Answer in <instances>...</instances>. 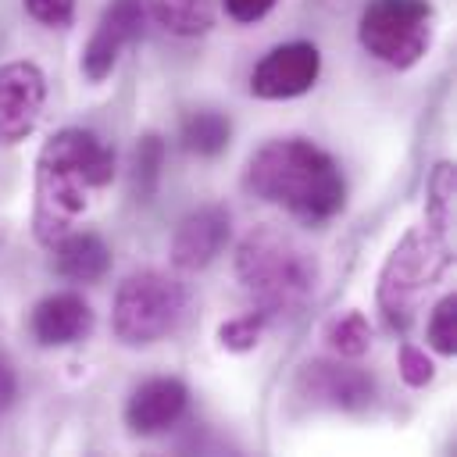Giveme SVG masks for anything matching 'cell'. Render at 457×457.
I'll list each match as a JSON object with an SVG mask.
<instances>
[{
	"instance_id": "cell-11",
	"label": "cell",
	"mask_w": 457,
	"mask_h": 457,
	"mask_svg": "<svg viewBox=\"0 0 457 457\" xmlns=\"http://www.w3.org/2000/svg\"><path fill=\"white\" fill-rule=\"evenodd\" d=\"M228 211L211 204V207H200L193 214H186L171 236V261L175 268H186V271H196V268H207L228 243Z\"/></svg>"
},
{
	"instance_id": "cell-8",
	"label": "cell",
	"mask_w": 457,
	"mask_h": 457,
	"mask_svg": "<svg viewBox=\"0 0 457 457\" xmlns=\"http://www.w3.org/2000/svg\"><path fill=\"white\" fill-rule=\"evenodd\" d=\"M46 100V79L32 61L0 64V143L25 139Z\"/></svg>"
},
{
	"instance_id": "cell-17",
	"label": "cell",
	"mask_w": 457,
	"mask_h": 457,
	"mask_svg": "<svg viewBox=\"0 0 457 457\" xmlns=\"http://www.w3.org/2000/svg\"><path fill=\"white\" fill-rule=\"evenodd\" d=\"M453 189H457L453 164L439 161L432 168V179H428V200H425V218L421 221H428L439 232H450L453 228Z\"/></svg>"
},
{
	"instance_id": "cell-21",
	"label": "cell",
	"mask_w": 457,
	"mask_h": 457,
	"mask_svg": "<svg viewBox=\"0 0 457 457\" xmlns=\"http://www.w3.org/2000/svg\"><path fill=\"white\" fill-rule=\"evenodd\" d=\"M264 325H268V318H264L261 311H246V314H239V318H228V321L218 328V339H221L225 350L243 353V350H253V346H257Z\"/></svg>"
},
{
	"instance_id": "cell-4",
	"label": "cell",
	"mask_w": 457,
	"mask_h": 457,
	"mask_svg": "<svg viewBox=\"0 0 457 457\" xmlns=\"http://www.w3.org/2000/svg\"><path fill=\"white\" fill-rule=\"evenodd\" d=\"M450 268V232L432 228L428 221L414 225L386 257L378 275V311L393 332H403L414 321L418 296L439 282Z\"/></svg>"
},
{
	"instance_id": "cell-7",
	"label": "cell",
	"mask_w": 457,
	"mask_h": 457,
	"mask_svg": "<svg viewBox=\"0 0 457 457\" xmlns=\"http://www.w3.org/2000/svg\"><path fill=\"white\" fill-rule=\"evenodd\" d=\"M318 71L321 54L314 43H282L257 61L250 75V93L261 100H289L307 93L318 82Z\"/></svg>"
},
{
	"instance_id": "cell-22",
	"label": "cell",
	"mask_w": 457,
	"mask_h": 457,
	"mask_svg": "<svg viewBox=\"0 0 457 457\" xmlns=\"http://www.w3.org/2000/svg\"><path fill=\"white\" fill-rule=\"evenodd\" d=\"M432 375H436V368H432L428 353L418 350V346H411V343H403V346H400V378L418 389V386H428Z\"/></svg>"
},
{
	"instance_id": "cell-25",
	"label": "cell",
	"mask_w": 457,
	"mask_h": 457,
	"mask_svg": "<svg viewBox=\"0 0 457 457\" xmlns=\"http://www.w3.org/2000/svg\"><path fill=\"white\" fill-rule=\"evenodd\" d=\"M14 393H18V378H14V368L0 357V414L14 403Z\"/></svg>"
},
{
	"instance_id": "cell-2",
	"label": "cell",
	"mask_w": 457,
	"mask_h": 457,
	"mask_svg": "<svg viewBox=\"0 0 457 457\" xmlns=\"http://www.w3.org/2000/svg\"><path fill=\"white\" fill-rule=\"evenodd\" d=\"M246 189L278 204L307 225H321L343 211L346 186L336 161L311 139H271L246 164Z\"/></svg>"
},
{
	"instance_id": "cell-12",
	"label": "cell",
	"mask_w": 457,
	"mask_h": 457,
	"mask_svg": "<svg viewBox=\"0 0 457 457\" xmlns=\"http://www.w3.org/2000/svg\"><path fill=\"white\" fill-rule=\"evenodd\" d=\"M186 386L179 378H146L132 389L129 403H125V421L136 436H157L164 428H171L182 411H186Z\"/></svg>"
},
{
	"instance_id": "cell-13",
	"label": "cell",
	"mask_w": 457,
	"mask_h": 457,
	"mask_svg": "<svg viewBox=\"0 0 457 457\" xmlns=\"http://www.w3.org/2000/svg\"><path fill=\"white\" fill-rule=\"evenodd\" d=\"M32 336L39 346H64L93 328V311L79 293H50L32 307Z\"/></svg>"
},
{
	"instance_id": "cell-24",
	"label": "cell",
	"mask_w": 457,
	"mask_h": 457,
	"mask_svg": "<svg viewBox=\"0 0 457 457\" xmlns=\"http://www.w3.org/2000/svg\"><path fill=\"white\" fill-rule=\"evenodd\" d=\"M221 7H225V14H228L232 21L250 25V21H261V18L275 7V0H221Z\"/></svg>"
},
{
	"instance_id": "cell-3",
	"label": "cell",
	"mask_w": 457,
	"mask_h": 457,
	"mask_svg": "<svg viewBox=\"0 0 457 457\" xmlns=\"http://www.w3.org/2000/svg\"><path fill=\"white\" fill-rule=\"evenodd\" d=\"M236 278L264 318L296 314L318 286V261L286 228L257 225L236 246Z\"/></svg>"
},
{
	"instance_id": "cell-6",
	"label": "cell",
	"mask_w": 457,
	"mask_h": 457,
	"mask_svg": "<svg viewBox=\"0 0 457 457\" xmlns=\"http://www.w3.org/2000/svg\"><path fill=\"white\" fill-rule=\"evenodd\" d=\"M361 46L389 68H411L432 43V7L425 0H371L357 25Z\"/></svg>"
},
{
	"instance_id": "cell-5",
	"label": "cell",
	"mask_w": 457,
	"mask_h": 457,
	"mask_svg": "<svg viewBox=\"0 0 457 457\" xmlns=\"http://www.w3.org/2000/svg\"><path fill=\"white\" fill-rule=\"evenodd\" d=\"M186 311V289L164 271H132L111 307V328L125 346H146L164 339Z\"/></svg>"
},
{
	"instance_id": "cell-1",
	"label": "cell",
	"mask_w": 457,
	"mask_h": 457,
	"mask_svg": "<svg viewBox=\"0 0 457 457\" xmlns=\"http://www.w3.org/2000/svg\"><path fill=\"white\" fill-rule=\"evenodd\" d=\"M114 179L111 146L86 129L54 132L36 157V207L32 232L43 246H54L89 211L93 196Z\"/></svg>"
},
{
	"instance_id": "cell-10",
	"label": "cell",
	"mask_w": 457,
	"mask_h": 457,
	"mask_svg": "<svg viewBox=\"0 0 457 457\" xmlns=\"http://www.w3.org/2000/svg\"><path fill=\"white\" fill-rule=\"evenodd\" d=\"M143 14H146L143 0H111V7L100 14V21H96V29H93V36H89V43L82 50L86 79L100 82V79L111 75V68L118 64L121 50L139 36Z\"/></svg>"
},
{
	"instance_id": "cell-20",
	"label": "cell",
	"mask_w": 457,
	"mask_h": 457,
	"mask_svg": "<svg viewBox=\"0 0 457 457\" xmlns=\"http://www.w3.org/2000/svg\"><path fill=\"white\" fill-rule=\"evenodd\" d=\"M428 343L436 353L453 357L457 353V296H443L428 318Z\"/></svg>"
},
{
	"instance_id": "cell-19",
	"label": "cell",
	"mask_w": 457,
	"mask_h": 457,
	"mask_svg": "<svg viewBox=\"0 0 457 457\" xmlns=\"http://www.w3.org/2000/svg\"><path fill=\"white\" fill-rule=\"evenodd\" d=\"M325 339L339 357H361L371 346V325H368V318L361 311H346V314L328 321Z\"/></svg>"
},
{
	"instance_id": "cell-16",
	"label": "cell",
	"mask_w": 457,
	"mask_h": 457,
	"mask_svg": "<svg viewBox=\"0 0 457 457\" xmlns=\"http://www.w3.org/2000/svg\"><path fill=\"white\" fill-rule=\"evenodd\" d=\"M228 118L218 114V111H196L182 121V146L196 157H214L228 146Z\"/></svg>"
},
{
	"instance_id": "cell-18",
	"label": "cell",
	"mask_w": 457,
	"mask_h": 457,
	"mask_svg": "<svg viewBox=\"0 0 457 457\" xmlns=\"http://www.w3.org/2000/svg\"><path fill=\"white\" fill-rule=\"evenodd\" d=\"M161 168H164V139L161 136H143L132 150V193L139 200H150L157 193L161 182Z\"/></svg>"
},
{
	"instance_id": "cell-14",
	"label": "cell",
	"mask_w": 457,
	"mask_h": 457,
	"mask_svg": "<svg viewBox=\"0 0 457 457\" xmlns=\"http://www.w3.org/2000/svg\"><path fill=\"white\" fill-rule=\"evenodd\" d=\"M54 268L68 282H96L111 268V250L96 232H64L54 243Z\"/></svg>"
},
{
	"instance_id": "cell-23",
	"label": "cell",
	"mask_w": 457,
	"mask_h": 457,
	"mask_svg": "<svg viewBox=\"0 0 457 457\" xmlns=\"http://www.w3.org/2000/svg\"><path fill=\"white\" fill-rule=\"evenodd\" d=\"M25 11L39 21V25H68L75 14V0H25Z\"/></svg>"
},
{
	"instance_id": "cell-9",
	"label": "cell",
	"mask_w": 457,
	"mask_h": 457,
	"mask_svg": "<svg viewBox=\"0 0 457 457\" xmlns=\"http://www.w3.org/2000/svg\"><path fill=\"white\" fill-rule=\"evenodd\" d=\"M300 396L332 411H361L375 396V382L364 368L343 361H307L296 375Z\"/></svg>"
},
{
	"instance_id": "cell-15",
	"label": "cell",
	"mask_w": 457,
	"mask_h": 457,
	"mask_svg": "<svg viewBox=\"0 0 457 457\" xmlns=\"http://www.w3.org/2000/svg\"><path fill=\"white\" fill-rule=\"evenodd\" d=\"M146 11L175 36H204L207 29H214L221 0H146Z\"/></svg>"
}]
</instances>
